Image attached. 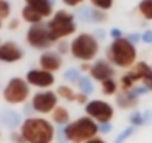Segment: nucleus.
<instances>
[{"instance_id":"obj_1","label":"nucleus","mask_w":152,"mask_h":143,"mask_svg":"<svg viewBox=\"0 0 152 143\" xmlns=\"http://www.w3.org/2000/svg\"><path fill=\"white\" fill-rule=\"evenodd\" d=\"M20 131L27 143H52L57 136L52 121H48L42 116L26 118L20 127Z\"/></svg>"},{"instance_id":"obj_2","label":"nucleus","mask_w":152,"mask_h":143,"mask_svg":"<svg viewBox=\"0 0 152 143\" xmlns=\"http://www.w3.org/2000/svg\"><path fill=\"white\" fill-rule=\"evenodd\" d=\"M106 60L115 67L131 69L137 63L136 45L131 43L127 37L112 40V43L106 48Z\"/></svg>"},{"instance_id":"obj_3","label":"nucleus","mask_w":152,"mask_h":143,"mask_svg":"<svg viewBox=\"0 0 152 143\" xmlns=\"http://www.w3.org/2000/svg\"><path fill=\"white\" fill-rule=\"evenodd\" d=\"M64 134L69 143H85L99 134V124L90 116H81L64 127Z\"/></svg>"},{"instance_id":"obj_4","label":"nucleus","mask_w":152,"mask_h":143,"mask_svg":"<svg viewBox=\"0 0 152 143\" xmlns=\"http://www.w3.org/2000/svg\"><path fill=\"white\" fill-rule=\"evenodd\" d=\"M46 27L52 43L60 42L67 36H72L73 33H76V28H78L75 23V15L64 9L57 11L52 15V18L46 23Z\"/></svg>"},{"instance_id":"obj_5","label":"nucleus","mask_w":152,"mask_h":143,"mask_svg":"<svg viewBox=\"0 0 152 143\" xmlns=\"http://www.w3.org/2000/svg\"><path fill=\"white\" fill-rule=\"evenodd\" d=\"M100 51L99 40L94 34L81 33L78 34L70 43V54L75 60H79L82 63H93Z\"/></svg>"},{"instance_id":"obj_6","label":"nucleus","mask_w":152,"mask_h":143,"mask_svg":"<svg viewBox=\"0 0 152 143\" xmlns=\"http://www.w3.org/2000/svg\"><path fill=\"white\" fill-rule=\"evenodd\" d=\"M2 97H3V101L11 106L26 104L28 98L31 97L30 84L24 78H18V76L11 78L3 87Z\"/></svg>"},{"instance_id":"obj_7","label":"nucleus","mask_w":152,"mask_h":143,"mask_svg":"<svg viewBox=\"0 0 152 143\" xmlns=\"http://www.w3.org/2000/svg\"><path fill=\"white\" fill-rule=\"evenodd\" d=\"M58 94L52 90H40L30 98V104L34 113L39 115H51L54 109L58 106Z\"/></svg>"},{"instance_id":"obj_8","label":"nucleus","mask_w":152,"mask_h":143,"mask_svg":"<svg viewBox=\"0 0 152 143\" xmlns=\"http://www.w3.org/2000/svg\"><path fill=\"white\" fill-rule=\"evenodd\" d=\"M85 115L90 116L91 119H94L97 124H104V122H110L113 119L115 107L106 100L94 98L85 104Z\"/></svg>"},{"instance_id":"obj_9","label":"nucleus","mask_w":152,"mask_h":143,"mask_svg":"<svg viewBox=\"0 0 152 143\" xmlns=\"http://www.w3.org/2000/svg\"><path fill=\"white\" fill-rule=\"evenodd\" d=\"M26 39H27V43L34 49H46L52 45V40L48 33V27L43 23L30 26L27 30Z\"/></svg>"},{"instance_id":"obj_10","label":"nucleus","mask_w":152,"mask_h":143,"mask_svg":"<svg viewBox=\"0 0 152 143\" xmlns=\"http://www.w3.org/2000/svg\"><path fill=\"white\" fill-rule=\"evenodd\" d=\"M26 81L30 84V87L39 90H49L55 84V76L54 73L43 69H30L26 73Z\"/></svg>"},{"instance_id":"obj_11","label":"nucleus","mask_w":152,"mask_h":143,"mask_svg":"<svg viewBox=\"0 0 152 143\" xmlns=\"http://www.w3.org/2000/svg\"><path fill=\"white\" fill-rule=\"evenodd\" d=\"M127 73L134 79V82H142L140 85H145L149 91H152V66H149L145 61H137L131 69H128Z\"/></svg>"},{"instance_id":"obj_12","label":"nucleus","mask_w":152,"mask_h":143,"mask_svg":"<svg viewBox=\"0 0 152 143\" xmlns=\"http://www.w3.org/2000/svg\"><path fill=\"white\" fill-rule=\"evenodd\" d=\"M115 66H112L107 60L104 58H99L96 61H93L91 64V70H90V76L93 78V81H99L100 84L112 79L115 76Z\"/></svg>"},{"instance_id":"obj_13","label":"nucleus","mask_w":152,"mask_h":143,"mask_svg":"<svg viewBox=\"0 0 152 143\" xmlns=\"http://www.w3.org/2000/svg\"><path fill=\"white\" fill-rule=\"evenodd\" d=\"M24 57V51L14 40H6L0 45V61L6 64L18 63Z\"/></svg>"},{"instance_id":"obj_14","label":"nucleus","mask_w":152,"mask_h":143,"mask_svg":"<svg viewBox=\"0 0 152 143\" xmlns=\"http://www.w3.org/2000/svg\"><path fill=\"white\" fill-rule=\"evenodd\" d=\"M39 66H40V69L54 73V72H58L61 69L63 58L57 51H45L39 58Z\"/></svg>"},{"instance_id":"obj_15","label":"nucleus","mask_w":152,"mask_h":143,"mask_svg":"<svg viewBox=\"0 0 152 143\" xmlns=\"http://www.w3.org/2000/svg\"><path fill=\"white\" fill-rule=\"evenodd\" d=\"M0 121H2L3 127H6L11 131H15L17 128H20L24 122V119L21 118V115L14 110V109H3L2 113H0Z\"/></svg>"},{"instance_id":"obj_16","label":"nucleus","mask_w":152,"mask_h":143,"mask_svg":"<svg viewBox=\"0 0 152 143\" xmlns=\"http://www.w3.org/2000/svg\"><path fill=\"white\" fill-rule=\"evenodd\" d=\"M139 96H136L133 91H128V93H124L121 91L119 94L115 96V103L119 109L122 110H127V109H134L137 104H139Z\"/></svg>"},{"instance_id":"obj_17","label":"nucleus","mask_w":152,"mask_h":143,"mask_svg":"<svg viewBox=\"0 0 152 143\" xmlns=\"http://www.w3.org/2000/svg\"><path fill=\"white\" fill-rule=\"evenodd\" d=\"M26 3L33 9H36L43 18L52 17L54 14V6L51 5L49 0H26Z\"/></svg>"},{"instance_id":"obj_18","label":"nucleus","mask_w":152,"mask_h":143,"mask_svg":"<svg viewBox=\"0 0 152 143\" xmlns=\"http://www.w3.org/2000/svg\"><path fill=\"white\" fill-rule=\"evenodd\" d=\"M51 121H52V124H55L58 127H66L72 122L70 121V112L64 106H57L54 109V112L51 113Z\"/></svg>"},{"instance_id":"obj_19","label":"nucleus","mask_w":152,"mask_h":143,"mask_svg":"<svg viewBox=\"0 0 152 143\" xmlns=\"http://www.w3.org/2000/svg\"><path fill=\"white\" fill-rule=\"evenodd\" d=\"M21 17H23V20L26 21V23H28V24H42V21H43V17L36 11V9H33L31 6H28V5H26L23 9H21Z\"/></svg>"},{"instance_id":"obj_20","label":"nucleus","mask_w":152,"mask_h":143,"mask_svg":"<svg viewBox=\"0 0 152 143\" xmlns=\"http://www.w3.org/2000/svg\"><path fill=\"white\" fill-rule=\"evenodd\" d=\"M76 87H78L79 93L85 94V96H91L94 93V84H93V78L91 76H82L79 79V82L76 84Z\"/></svg>"},{"instance_id":"obj_21","label":"nucleus","mask_w":152,"mask_h":143,"mask_svg":"<svg viewBox=\"0 0 152 143\" xmlns=\"http://www.w3.org/2000/svg\"><path fill=\"white\" fill-rule=\"evenodd\" d=\"M137 11L146 21H152V0H140Z\"/></svg>"},{"instance_id":"obj_22","label":"nucleus","mask_w":152,"mask_h":143,"mask_svg":"<svg viewBox=\"0 0 152 143\" xmlns=\"http://www.w3.org/2000/svg\"><path fill=\"white\" fill-rule=\"evenodd\" d=\"M57 94H58L60 98H63V100H66V101H76V93H75L73 88L69 87V85H64V84H63V85H58Z\"/></svg>"},{"instance_id":"obj_23","label":"nucleus","mask_w":152,"mask_h":143,"mask_svg":"<svg viewBox=\"0 0 152 143\" xmlns=\"http://www.w3.org/2000/svg\"><path fill=\"white\" fill-rule=\"evenodd\" d=\"M102 85V93L104 96H116L118 94V88H119V84L112 78V79H107L104 82L100 84Z\"/></svg>"},{"instance_id":"obj_24","label":"nucleus","mask_w":152,"mask_h":143,"mask_svg":"<svg viewBox=\"0 0 152 143\" xmlns=\"http://www.w3.org/2000/svg\"><path fill=\"white\" fill-rule=\"evenodd\" d=\"M63 78H64L66 82L76 85V84L79 82V79L82 78V75H81V70L79 69H67L64 73H63Z\"/></svg>"},{"instance_id":"obj_25","label":"nucleus","mask_w":152,"mask_h":143,"mask_svg":"<svg viewBox=\"0 0 152 143\" xmlns=\"http://www.w3.org/2000/svg\"><path fill=\"white\" fill-rule=\"evenodd\" d=\"M136 85H137V84L134 82V79H133L128 73L122 75V76H121V79H119V88H121V91H124V93L131 91Z\"/></svg>"},{"instance_id":"obj_26","label":"nucleus","mask_w":152,"mask_h":143,"mask_svg":"<svg viewBox=\"0 0 152 143\" xmlns=\"http://www.w3.org/2000/svg\"><path fill=\"white\" fill-rule=\"evenodd\" d=\"M143 124H146V116L145 113H142L140 110H134L131 115H130V125L131 127H142Z\"/></svg>"},{"instance_id":"obj_27","label":"nucleus","mask_w":152,"mask_h":143,"mask_svg":"<svg viewBox=\"0 0 152 143\" xmlns=\"http://www.w3.org/2000/svg\"><path fill=\"white\" fill-rule=\"evenodd\" d=\"M107 21V14L102 9H97V8H91V23H104Z\"/></svg>"},{"instance_id":"obj_28","label":"nucleus","mask_w":152,"mask_h":143,"mask_svg":"<svg viewBox=\"0 0 152 143\" xmlns=\"http://www.w3.org/2000/svg\"><path fill=\"white\" fill-rule=\"evenodd\" d=\"M90 3L93 5V8H97L106 12L113 6V0H90Z\"/></svg>"},{"instance_id":"obj_29","label":"nucleus","mask_w":152,"mask_h":143,"mask_svg":"<svg viewBox=\"0 0 152 143\" xmlns=\"http://www.w3.org/2000/svg\"><path fill=\"white\" fill-rule=\"evenodd\" d=\"M133 134H134V127L128 125L127 128H124V130L116 136V139H115V142H113V143H124V142H125L127 139H130Z\"/></svg>"},{"instance_id":"obj_30","label":"nucleus","mask_w":152,"mask_h":143,"mask_svg":"<svg viewBox=\"0 0 152 143\" xmlns=\"http://www.w3.org/2000/svg\"><path fill=\"white\" fill-rule=\"evenodd\" d=\"M11 15V5L8 0H0V20L5 21Z\"/></svg>"},{"instance_id":"obj_31","label":"nucleus","mask_w":152,"mask_h":143,"mask_svg":"<svg viewBox=\"0 0 152 143\" xmlns=\"http://www.w3.org/2000/svg\"><path fill=\"white\" fill-rule=\"evenodd\" d=\"M78 18L84 23H91V8L84 6L78 11Z\"/></svg>"},{"instance_id":"obj_32","label":"nucleus","mask_w":152,"mask_h":143,"mask_svg":"<svg viewBox=\"0 0 152 143\" xmlns=\"http://www.w3.org/2000/svg\"><path fill=\"white\" fill-rule=\"evenodd\" d=\"M57 52L60 54V55H66V54H70V43L66 40V39H63V40H60L58 42V45H57Z\"/></svg>"},{"instance_id":"obj_33","label":"nucleus","mask_w":152,"mask_h":143,"mask_svg":"<svg viewBox=\"0 0 152 143\" xmlns=\"http://www.w3.org/2000/svg\"><path fill=\"white\" fill-rule=\"evenodd\" d=\"M11 142H12V143H27V140L24 139V136L21 134L20 130L11 133Z\"/></svg>"},{"instance_id":"obj_34","label":"nucleus","mask_w":152,"mask_h":143,"mask_svg":"<svg viewBox=\"0 0 152 143\" xmlns=\"http://www.w3.org/2000/svg\"><path fill=\"white\" fill-rule=\"evenodd\" d=\"M113 130L112 122H104V124H99V133L100 134H109Z\"/></svg>"},{"instance_id":"obj_35","label":"nucleus","mask_w":152,"mask_h":143,"mask_svg":"<svg viewBox=\"0 0 152 143\" xmlns=\"http://www.w3.org/2000/svg\"><path fill=\"white\" fill-rule=\"evenodd\" d=\"M109 36L113 39V40H116V39H121V37H124V34H122V30H119V28H116V27H113V28H110V31H109Z\"/></svg>"},{"instance_id":"obj_36","label":"nucleus","mask_w":152,"mask_h":143,"mask_svg":"<svg viewBox=\"0 0 152 143\" xmlns=\"http://www.w3.org/2000/svg\"><path fill=\"white\" fill-rule=\"evenodd\" d=\"M142 42L146 45H152V30H146L142 34Z\"/></svg>"},{"instance_id":"obj_37","label":"nucleus","mask_w":152,"mask_h":143,"mask_svg":"<svg viewBox=\"0 0 152 143\" xmlns=\"http://www.w3.org/2000/svg\"><path fill=\"white\" fill-rule=\"evenodd\" d=\"M90 100H88V96H85V94H82V93H76V101L75 103H78V104H87Z\"/></svg>"},{"instance_id":"obj_38","label":"nucleus","mask_w":152,"mask_h":143,"mask_svg":"<svg viewBox=\"0 0 152 143\" xmlns=\"http://www.w3.org/2000/svg\"><path fill=\"white\" fill-rule=\"evenodd\" d=\"M61 2H63L66 6H69V8H76V6L82 5L84 0H61Z\"/></svg>"},{"instance_id":"obj_39","label":"nucleus","mask_w":152,"mask_h":143,"mask_svg":"<svg viewBox=\"0 0 152 143\" xmlns=\"http://www.w3.org/2000/svg\"><path fill=\"white\" fill-rule=\"evenodd\" d=\"M127 39L131 42V43H137L139 40H142V34H139V33H130L128 36H127Z\"/></svg>"},{"instance_id":"obj_40","label":"nucleus","mask_w":152,"mask_h":143,"mask_svg":"<svg viewBox=\"0 0 152 143\" xmlns=\"http://www.w3.org/2000/svg\"><path fill=\"white\" fill-rule=\"evenodd\" d=\"M57 140H58V143H69V140H67V137L64 134V128L57 133Z\"/></svg>"},{"instance_id":"obj_41","label":"nucleus","mask_w":152,"mask_h":143,"mask_svg":"<svg viewBox=\"0 0 152 143\" xmlns=\"http://www.w3.org/2000/svg\"><path fill=\"white\" fill-rule=\"evenodd\" d=\"M18 27H20V20H17V18L11 20V23H9L8 28H9V30H17Z\"/></svg>"},{"instance_id":"obj_42","label":"nucleus","mask_w":152,"mask_h":143,"mask_svg":"<svg viewBox=\"0 0 152 143\" xmlns=\"http://www.w3.org/2000/svg\"><path fill=\"white\" fill-rule=\"evenodd\" d=\"M91 64H93V63H81L79 70H81V72H88V73H90V70H91Z\"/></svg>"},{"instance_id":"obj_43","label":"nucleus","mask_w":152,"mask_h":143,"mask_svg":"<svg viewBox=\"0 0 152 143\" xmlns=\"http://www.w3.org/2000/svg\"><path fill=\"white\" fill-rule=\"evenodd\" d=\"M94 36H96L97 39H104V36H106V31H104L103 28H97V30L94 31Z\"/></svg>"},{"instance_id":"obj_44","label":"nucleus","mask_w":152,"mask_h":143,"mask_svg":"<svg viewBox=\"0 0 152 143\" xmlns=\"http://www.w3.org/2000/svg\"><path fill=\"white\" fill-rule=\"evenodd\" d=\"M85 143H107L103 137H94V139H91V140H88V142H85Z\"/></svg>"},{"instance_id":"obj_45","label":"nucleus","mask_w":152,"mask_h":143,"mask_svg":"<svg viewBox=\"0 0 152 143\" xmlns=\"http://www.w3.org/2000/svg\"><path fill=\"white\" fill-rule=\"evenodd\" d=\"M49 2H51V5H52V6H54V5H55V3H57V0H49Z\"/></svg>"}]
</instances>
